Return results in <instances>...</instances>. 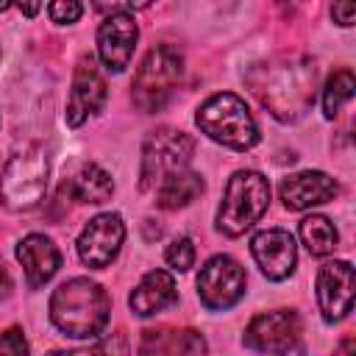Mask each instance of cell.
I'll use <instances>...</instances> for the list:
<instances>
[{
  "instance_id": "14",
  "label": "cell",
  "mask_w": 356,
  "mask_h": 356,
  "mask_svg": "<svg viewBox=\"0 0 356 356\" xmlns=\"http://www.w3.org/2000/svg\"><path fill=\"white\" fill-rule=\"evenodd\" d=\"M106 103V81L97 72L92 56L81 58L75 67V78H72V92H70V106H67V122L72 128H78L89 114L100 111V106Z\"/></svg>"
},
{
  "instance_id": "11",
  "label": "cell",
  "mask_w": 356,
  "mask_h": 356,
  "mask_svg": "<svg viewBox=\"0 0 356 356\" xmlns=\"http://www.w3.org/2000/svg\"><path fill=\"white\" fill-rule=\"evenodd\" d=\"M136 36H139V28L131 14L117 11V14L106 17L97 28V56H100L103 67L111 72H122L134 56Z\"/></svg>"
},
{
  "instance_id": "16",
  "label": "cell",
  "mask_w": 356,
  "mask_h": 356,
  "mask_svg": "<svg viewBox=\"0 0 356 356\" xmlns=\"http://www.w3.org/2000/svg\"><path fill=\"white\" fill-rule=\"evenodd\" d=\"M17 259H19L22 270H25L28 286H33V289L47 284L61 267V253L53 245V239L44 236V234H28L17 245Z\"/></svg>"
},
{
  "instance_id": "21",
  "label": "cell",
  "mask_w": 356,
  "mask_h": 356,
  "mask_svg": "<svg viewBox=\"0 0 356 356\" xmlns=\"http://www.w3.org/2000/svg\"><path fill=\"white\" fill-rule=\"evenodd\" d=\"M300 239L312 256H325L337 248V228L328 217L312 214L300 220Z\"/></svg>"
},
{
  "instance_id": "1",
  "label": "cell",
  "mask_w": 356,
  "mask_h": 356,
  "mask_svg": "<svg viewBox=\"0 0 356 356\" xmlns=\"http://www.w3.org/2000/svg\"><path fill=\"white\" fill-rule=\"evenodd\" d=\"M261 81H250L259 100L275 120L292 122L298 120L312 103L317 89V67L306 56L284 58L259 70Z\"/></svg>"
},
{
  "instance_id": "10",
  "label": "cell",
  "mask_w": 356,
  "mask_h": 356,
  "mask_svg": "<svg viewBox=\"0 0 356 356\" xmlns=\"http://www.w3.org/2000/svg\"><path fill=\"white\" fill-rule=\"evenodd\" d=\"M125 239V225L120 214H97L78 236V256L83 264L100 270L114 261Z\"/></svg>"
},
{
  "instance_id": "9",
  "label": "cell",
  "mask_w": 356,
  "mask_h": 356,
  "mask_svg": "<svg viewBox=\"0 0 356 356\" xmlns=\"http://www.w3.org/2000/svg\"><path fill=\"white\" fill-rule=\"evenodd\" d=\"M245 292V270L231 256H214L200 267L197 275V295L206 309H228Z\"/></svg>"
},
{
  "instance_id": "7",
  "label": "cell",
  "mask_w": 356,
  "mask_h": 356,
  "mask_svg": "<svg viewBox=\"0 0 356 356\" xmlns=\"http://www.w3.org/2000/svg\"><path fill=\"white\" fill-rule=\"evenodd\" d=\"M195 153V139L184 131L175 128H159L147 136L145 150H142V170H139V186L145 192L159 189L164 178L172 172L186 170L189 159Z\"/></svg>"
},
{
  "instance_id": "19",
  "label": "cell",
  "mask_w": 356,
  "mask_h": 356,
  "mask_svg": "<svg viewBox=\"0 0 356 356\" xmlns=\"http://www.w3.org/2000/svg\"><path fill=\"white\" fill-rule=\"evenodd\" d=\"M200 192H203V178L192 170H181V172H172L170 178H164L159 184L156 203L161 209H181V206L192 203Z\"/></svg>"
},
{
  "instance_id": "8",
  "label": "cell",
  "mask_w": 356,
  "mask_h": 356,
  "mask_svg": "<svg viewBox=\"0 0 356 356\" xmlns=\"http://www.w3.org/2000/svg\"><path fill=\"white\" fill-rule=\"evenodd\" d=\"M300 339V320L292 309H275L256 314L245 328V345L267 356H286Z\"/></svg>"
},
{
  "instance_id": "20",
  "label": "cell",
  "mask_w": 356,
  "mask_h": 356,
  "mask_svg": "<svg viewBox=\"0 0 356 356\" xmlns=\"http://www.w3.org/2000/svg\"><path fill=\"white\" fill-rule=\"evenodd\" d=\"M67 189L78 203H106L114 192V181L103 167L86 164L78 170V175L70 181Z\"/></svg>"
},
{
  "instance_id": "12",
  "label": "cell",
  "mask_w": 356,
  "mask_h": 356,
  "mask_svg": "<svg viewBox=\"0 0 356 356\" xmlns=\"http://www.w3.org/2000/svg\"><path fill=\"white\" fill-rule=\"evenodd\" d=\"M317 303L325 323L342 320L353 306V267L348 261H328L317 273Z\"/></svg>"
},
{
  "instance_id": "24",
  "label": "cell",
  "mask_w": 356,
  "mask_h": 356,
  "mask_svg": "<svg viewBox=\"0 0 356 356\" xmlns=\"http://www.w3.org/2000/svg\"><path fill=\"white\" fill-rule=\"evenodd\" d=\"M164 259H167V264H170L172 270H181V273L189 270V267L195 264V245H192V239H186V236L175 239V242L167 248Z\"/></svg>"
},
{
  "instance_id": "22",
  "label": "cell",
  "mask_w": 356,
  "mask_h": 356,
  "mask_svg": "<svg viewBox=\"0 0 356 356\" xmlns=\"http://www.w3.org/2000/svg\"><path fill=\"white\" fill-rule=\"evenodd\" d=\"M353 86L356 83H353V72L350 70H337L328 78V83L323 89V111H325V117H337L339 114L342 103H348L353 97Z\"/></svg>"
},
{
  "instance_id": "2",
  "label": "cell",
  "mask_w": 356,
  "mask_h": 356,
  "mask_svg": "<svg viewBox=\"0 0 356 356\" xmlns=\"http://www.w3.org/2000/svg\"><path fill=\"white\" fill-rule=\"evenodd\" d=\"M108 312L111 300L106 289L89 278H70L50 298V320L75 339L97 337L108 323Z\"/></svg>"
},
{
  "instance_id": "6",
  "label": "cell",
  "mask_w": 356,
  "mask_h": 356,
  "mask_svg": "<svg viewBox=\"0 0 356 356\" xmlns=\"http://www.w3.org/2000/svg\"><path fill=\"white\" fill-rule=\"evenodd\" d=\"M47 156L36 147L8 159L0 175V200L11 211H28L39 206L47 189Z\"/></svg>"
},
{
  "instance_id": "15",
  "label": "cell",
  "mask_w": 356,
  "mask_h": 356,
  "mask_svg": "<svg viewBox=\"0 0 356 356\" xmlns=\"http://www.w3.org/2000/svg\"><path fill=\"white\" fill-rule=\"evenodd\" d=\"M337 192H339L337 181L331 175H325V172H317V170L295 172V175H286L281 181V200H284V206L289 211H300V209L325 203Z\"/></svg>"
},
{
  "instance_id": "13",
  "label": "cell",
  "mask_w": 356,
  "mask_h": 356,
  "mask_svg": "<svg viewBox=\"0 0 356 356\" xmlns=\"http://www.w3.org/2000/svg\"><path fill=\"white\" fill-rule=\"evenodd\" d=\"M250 253H253L256 264L261 267V273L273 281L286 278L295 270V261H298L295 239H292L289 231H281V228L259 231L250 239Z\"/></svg>"
},
{
  "instance_id": "30",
  "label": "cell",
  "mask_w": 356,
  "mask_h": 356,
  "mask_svg": "<svg viewBox=\"0 0 356 356\" xmlns=\"http://www.w3.org/2000/svg\"><path fill=\"white\" fill-rule=\"evenodd\" d=\"M19 11H22V14H28V17H33V14L39 11V6H36V3H31V6H19Z\"/></svg>"
},
{
  "instance_id": "26",
  "label": "cell",
  "mask_w": 356,
  "mask_h": 356,
  "mask_svg": "<svg viewBox=\"0 0 356 356\" xmlns=\"http://www.w3.org/2000/svg\"><path fill=\"white\" fill-rule=\"evenodd\" d=\"M47 11H50V17H53V22H61V25H67V22H78V17L83 14V6L81 3H75V0H61V3H50L47 6Z\"/></svg>"
},
{
  "instance_id": "27",
  "label": "cell",
  "mask_w": 356,
  "mask_h": 356,
  "mask_svg": "<svg viewBox=\"0 0 356 356\" xmlns=\"http://www.w3.org/2000/svg\"><path fill=\"white\" fill-rule=\"evenodd\" d=\"M353 14H356V6L350 3V0H345V3H334V8H331V17H334V22H339V25H353Z\"/></svg>"
},
{
  "instance_id": "25",
  "label": "cell",
  "mask_w": 356,
  "mask_h": 356,
  "mask_svg": "<svg viewBox=\"0 0 356 356\" xmlns=\"http://www.w3.org/2000/svg\"><path fill=\"white\" fill-rule=\"evenodd\" d=\"M0 356H28V342L19 328H8L0 334Z\"/></svg>"
},
{
  "instance_id": "5",
  "label": "cell",
  "mask_w": 356,
  "mask_h": 356,
  "mask_svg": "<svg viewBox=\"0 0 356 356\" xmlns=\"http://www.w3.org/2000/svg\"><path fill=\"white\" fill-rule=\"evenodd\" d=\"M184 75V56L172 44L153 47L134 78V103L142 111H159Z\"/></svg>"
},
{
  "instance_id": "4",
  "label": "cell",
  "mask_w": 356,
  "mask_h": 356,
  "mask_svg": "<svg viewBox=\"0 0 356 356\" xmlns=\"http://www.w3.org/2000/svg\"><path fill=\"white\" fill-rule=\"evenodd\" d=\"M270 206V184L256 170H239L228 178L220 211H217V228L225 236L245 234Z\"/></svg>"
},
{
  "instance_id": "17",
  "label": "cell",
  "mask_w": 356,
  "mask_h": 356,
  "mask_svg": "<svg viewBox=\"0 0 356 356\" xmlns=\"http://www.w3.org/2000/svg\"><path fill=\"white\" fill-rule=\"evenodd\" d=\"M203 337L197 331H178V328H147L142 334L139 356H200Z\"/></svg>"
},
{
  "instance_id": "29",
  "label": "cell",
  "mask_w": 356,
  "mask_h": 356,
  "mask_svg": "<svg viewBox=\"0 0 356 356\" xmlns=\"http://www.w3.org/2000/svg\"><path fill=\"white\" fill-rule=\"evenodd\" d=\"M8 292H11V275H8L6 264L0 261V298H6Z\"/></svg>"
},
{
  "instance_id": "23",
  "label": "cell",
  "mask_w": 356,
  "mask_h": 356,
  "mask_svg": "<svg viewBox=\"0 0 356 356\" xmlns=\"http://www.w3.org/2000/svg\"><path fill=\"white\" fill-rule=\"evenodd\" d=\"M50 356H128V339L122 334H111L100 342H95L92 348L83 350H58Z\"/></svg>"
},
{
  "instance_id": "18",
  "label": "cell",
  "mask_w": 356,
  "mask_h": 356,
  "mask_svg": "<svg viewBox=\"0 0 356 356\" xmlns=\"http://www.w3.org/2000/svg\"><path fill=\"white\" fill-rule=\"evenodd\" d=\"M175 298H178V289H175L172 275H170L167 270H150V273L139 281V286L131 292L128 303H131L134 314L150 317V314H156V312L172 306Z\"/></svg>"
},
{
  "instance_id": "28",
  "label": "cell",
  "mask_w": 356,
  "mask_h": 356,
  "mask_svg": "<svg viewBox=\"0 0 356 356\" xmlns=\"http://www.w3.org/2000/svg\"><path fill=\"white\" fill-rule=\"evenodd\" d=\"M334 356H356V342H353V337H345V339L339 342V348L334 350Z\"/></svg>"
},
{
  "instance_id": "3",
  "label": "cell",
  "mask_w": 356,
  "mask_h": 356,
  "mask_svg": "<svg viewBox=\"0 0 356 356\" xmlns=\"http://www.w3.org/2000/svg\"><path fill=\"white\" fill-rule=\"evenodd\" d=\"M197 125L200 131L234 150H250L259 142V128L253 114L248 111L245 100L231 95V92H217L211 95L200 108H197Z\"/></svg>"
}]
</instances>
